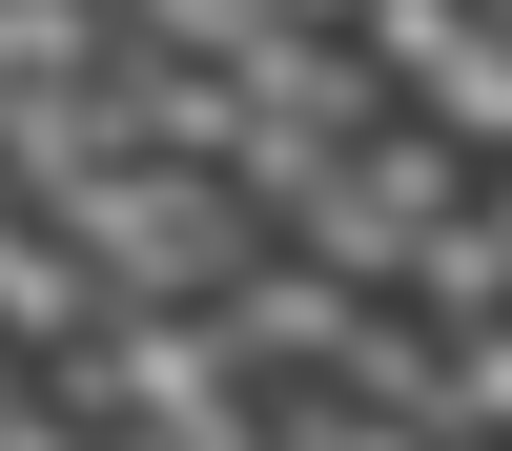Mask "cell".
<instances>
[{
	"label": "cell",
	"instance_id": "1",
	"mask_svg": "<svg viewBox=\"0 0 512 451\" xmlns=\"http://www.w3.org/2000/svg\"><path fill=\"white\" fill-rule=\"evenodd\" d=\"M41 246H62L103 308H205V287L267 246V205L205 185V164H164V144H103V164H62V185H41Z\"/></svg>",
	"mask_w": 512,
	"mask_h": 451
},
{
	"label": "cell",
	"instance_id": "2",
	"mask_svg": "<svg viewBox=\"0 0 512 451\" xmlns=\"http://www.w3.org/2000/svg\"><path fill=\"white\" fill-rule=\"evenodd\" d=\"M431 431H512V308L451 328V369H431Z\"/></svg>",
	"mask_w": 512,
	"mask_h": 451
}]
</instances>
